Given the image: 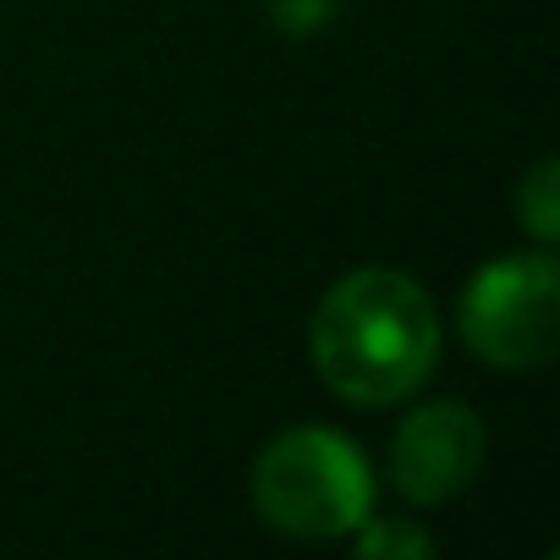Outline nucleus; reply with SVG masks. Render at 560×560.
<instances>
[{
    "label": "nucleus",
    "mask_w": 560,
    "mask_h": 560,
    "mask_svg": "<svg viewBox=\"0 0 560 560\" xmlns=\"http://www.w3.org/2000/svg\"><path fill=\"white\" fill-rule=\"evenodd\" d=\"M440 363L429 292L401 269H352L314 314V369L352 407L407 401Z\"/></svg>",
    "instance_id": "obj_1"
},
{
    "label": "nucleus",
    "mask_w": 560,
    "mask_h": 560,
    "mask_svg": "<svg viewBox=\"0 0 560 560\" xmlns=\"http://www.w3.org/2000/svg\"><path fill=\"white\" fill-rule=\"evenodd\" d=\"M253 505L292 538H347L374 511L369 456L336 429H287L253 462Z\"/></svg>",
    "instance_id": "obj_2"
},
{
    "label": "nucleus",
    "mask_w": 560,
    "mask_h": 560,
    "mask_svg": "<svg viewBox=\"0 0 560 560\" xmlns=\"http://www.w3.org/2000/svg\"><path fill=\"white\" fill-rule=\"evenodd\" d=\"M462 341L494 369H544L560 352V264L511 253L483 264L462 292Z\"/></svg>",
    "instance_id": "obj_3"
},
{
    "label": "nucleus",
    "mask_w": 560,
    "mask_h": 560,
    "mask_svg": "<svg viewBox=\"0 0 560 560\" xmlns=\"http://www.w3.org/2000/svg\"><path fill=\"white\" fill-rule=\"evenodd\" d=\"M483 467V423L462 401L418 407L390 445V483L412 505H440L462 494Z\"/></svg>",
    "instance_id": "obj_4"
},
{
    "label": "nucleus",
    "mask_w": 560,
    "mask_h": 560,
    "mask_svg": "<svg viewBox=\"0 0 560 560\" xmlns=\"http://www.w3.org/2000/svg\"><path fill=\"white\" fill-rule=\"evenodd\" d=\"M516 220L533 231L538 247H549L560 236V165H555V154H538L527 165V176L516 182Z\"/></svg>",
    "instance_id": "obj_5"
},
{
    "label": "nucleus",
    "mask_w": 560,
    "mask_h": 560,
    "mask_svg": "<svg viewBox=\"0 0 560 560\" xmlns=\"http://www.w3.org/2000/svg\"><path fill=\"white\" fill-rule=\"evenodd\" d=\"M358 555H369V560H423V555H434V538L418 527V522H380L374 511L358 522Z\"/></svg>",
    "instance_id": "obj_6"
}]
</instances>
